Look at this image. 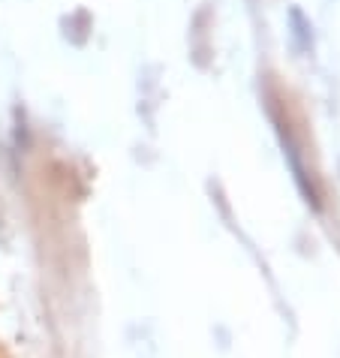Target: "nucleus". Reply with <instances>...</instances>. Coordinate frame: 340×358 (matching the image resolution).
<instances>
[{
	"mask_svg": "<svg viewBox=\"0 0 340 358\" xmlns=\"http://www.w3.org/2000/svg\"><path fill=\"white\" fill-rule=\"evenodd\" d=\"M0 358H6V355H3V350H0Z\"/></svg>",
	"mask_w": 340,
	"mask_h": 358,
	"instance_id": "f257e3e1",
	"label": "nucleus"
}]
</instances>
